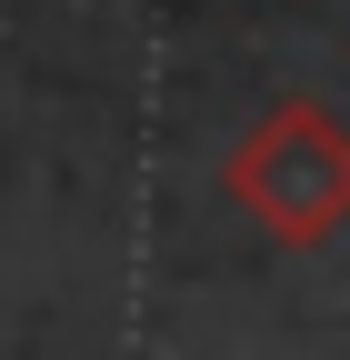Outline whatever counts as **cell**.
Here are the masks:
<instances>
[{
    "label": "cell",
    "instance_id": "6da1fadb",
    "mask_svg": "<svg viewBox=\"0 0 350 360\" xmlns=\"http://www.w3.org/2000/svg\"><path fill=\"white\" fill-rule=\"evenodd\" d=\"M221 191L271 231L280 250H320L350 231V130L320 101H271L240 150L221 160Z\"/></svg>",
    "mask_w": 350,
    "mask_h": 360
}]
</instances>
